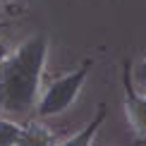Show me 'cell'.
Listing matches in <instances>:
<instances>
[{
	"label": "cell",
	"mask_w": 146,
	"mask_h": 146,
	"mask_svg": "<svg viewBox=\"0 0 146 146\" xmlns=\"http://www.w3.org/2000/svg\"><path fill=\"white\" fill-rule=\"evenodd\" d=\"M48 58V38L36 34L19 43L0 65V115L29 117L41 96V74Z\"/></svg>",
	"instance_id": "cell-1"
},
{
	"label": "cell",
	"mask_w": 146,
	"mask_h": 146,
	"mask_svg": "<svg viewBox=\"0 0 146 146\" xmlns=\"http://www.w3.org/2000/svg\"><path fill=\"white\" fill-rule=\"evenodd\" d=\"M89 70H91V60H86L84 65H79L74 72L62 74L60 79L50 82L46 86V91L38 96L36 115H38V117H53V115L65 113L72 103L77 101L79 91H82L84 82H86V77H89Z\"/></svg>",
	"instance_id": "cell-2"
},
{
	"label": "cell",
	"mask_w": 146,
	"mask_h": 146,
	"mask_svg": "<svg viewBox=\"0 0 146 146\" xmlns=\"http://www.w3.org/2000/svg\"><path fill=\"white\" fill-rule=\"evenodd\" d=\"M122 89H125V113L129 120L132 129L141 139H146V96L134 86L132 82V62H122Z\"/></svg>",
	"instance_id": "cell-3"
},
{
	"label": "cell",
	"mask_w": 146,
	"mask_h": 146,
	"mask_svg": "<svg viewBox=\"0 0 146 146\" xmlns=\"http://www.w3.org/2000/svg\"><path fill=\"white\" fill-rule=\"evenodd\" d=\"M106 115H108V108H106V103H98V110H96L94 115V120L84 127V129H79L74 137H70V139H65V141H60V144H65V146H89V144H94V137H96V132L101 129V125L106 122Z\"/></svg>",
	"instance_id": "cell-4"
},
{
	"label": "cell",
	"mask_w": 146,
	"mask_h": 146,
	"mask_svg": "<svg viewBox=\"0 0 146 146\" xmlns=\"http://www.w3.org/2000/svg\"><path fill=\"white\" fill-rule=\"evenodd\" d=\"M22 144L24 146H43V144H55L53 139V132L46 129L41 122L36 120H29V122H22Z\"/></svg>",
	"instance_id": "cell-5"
},
{
	"label": "cell",
	"mask_w": 146,
	"mask_h": 146,
	"mask_svg": "<svg viewBox=\"0 0 146 146\" xmlns=\"http://www.w3.org/2000/svg\"><path fill=\"white\" fill-rule=\"evenodd\" d=\"M22 144V125L10 117H0V146Z\"/></svg>",
	"instance_id": "cell-6"
},
{
	"label": "cell",
	"mask_w": 146,
	"mask_h": 146,
	"mask_svg": "<svg viewBox=\"0 0 146 146\" xmlns=\"http://www.w3.org/2000/svg\"><path fill=\"white\" fill-rule=\"evenodd\" d=\"M132 82H134V86L141 91V94H146V58L141 62L132 65Z\"/></svg>",
	"instance_id": "cell-7"
},
{
	"label": "cell",
	"mask_w": 146,
	"mask_h": 146,
	"mask_svg": "<svg viewBox=\"0 0 146 146\" xmlns=\"http://www.w3.org/2000/svg\"><path fill=\"white\" fill-rule=\"evenodd\" d=\"M7 53H10V48H7V46H5V43H3V41H0V65H3V60H5V58H7Z\"/></svg>",
	"instance_id": "cell-8"
},
{
	"label": "cell",
	"mask_w": 146,
	"mask_h": 146,
	"mask_svg": "<svg viewBox=\"0 0 146 146\" xmlns=\"http://www.w3.org/2000/svg\"><path fill=\"white\" fill-rule=\"evenodd\" d=\"M5 3H15V0H5Z\"/></svg>",
	"instance_id": "cell-9"
}]
</instances>
